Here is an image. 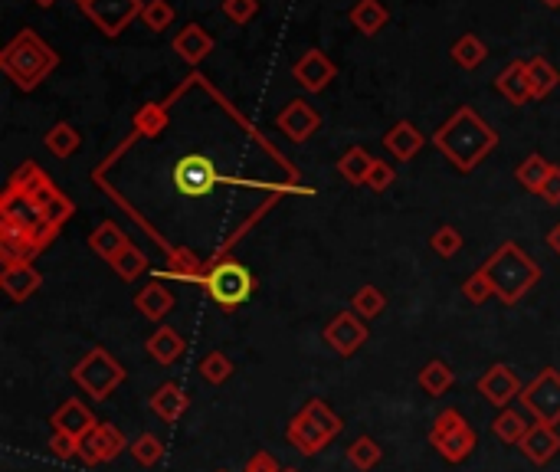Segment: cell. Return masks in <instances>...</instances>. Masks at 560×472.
Segmentation results:
<instances>
[{"label":"cell","instance_id":"46","mask_svg":"<svg viewBox=\"0 0 560 472\" xmlns=\"http://www.w3.org/2000/svg\"><path fill=\"white\" fill-rule=\"evenodd\" d=\"M279 469H282V466H279L276 456L266 453V450H259V453L249 456V463H246L243 472H279Z\"/></svg>","mask_w":560,"mask_h":472},{"label":"cell","instance_id":"41","mask_svg":"<svg viewBox=\"0 0 560 472\" xmlns=\"http://www.w3.org/2000/svg\"><path fill=\"white\" fill-rule=\"evenodd\" d=\"M430 246H433L436 256L449 259V256H456V253L462 250V233H459L456 227H439V230L430 236Z\"/></svg>","mask_w":560,"mask_h":472},{"label":"cell","instance_id":"12","mask_svg":"<svg viewBox=\"0 0 560 472\" xmlns=\"http://www.w3.org/2000/svg\"><path fill=\"white\" fill-rule=\"evenodd\" d=\"M128 440L125 433L112 427V423H99L86 440L79 443V459L86 466H102V463H112V459H118L125 450H128Z\"/></svg>","mask_w":560,"mask_h":472},{"label":"cell","instance_id":"27","mask_svg":"<svg viewBox=\"0 0 560 472\" xmlns=\"http://www.w3.org/2000/svg\"><path fill=\"white\" fill-rule=\"evenodd\" d=\"M452 384H456V371H452V364L443 361V358H433V361H426L423 364V371H420V387L430 397H443L452 391Z\"/></svg>","mask_w":560,"mask_h":472},{"label":"cell","instance_id":"16","mask_svg":"<svg viewBox=\"0 0 560 472\" xmlns=\"http://www.w3.org/2000/svg\"><path fill=\"white\" fill-rule=\"evenodd\" d=\"M518 450L528 456L534 466H547L560 453V433L551 423H531V430L518 443Z\"/></svg>","mask_w":560,"mask_h":472},{"label":"cell","instance_id":"17","mask_svg":"<svg viewBox=\"0 0 560 472\" xmlns=\"http://www.w3.org/2000/svg\"><path fill=\"white\" fill-rule=\"evenodd\" d=\"M50 423H53V430H63V433H69V436H76V440L82 443L86 440V436L99 427V420H95V413L82 404V400H76V397H69L63 407H59L53 417H50Z\"/></svg>","mask_w":560,"mask_h":472},{"label":"cell","instance_id":"43","mask_svg":"<svg viewBox=\"0 0 560 472\" xmlns=\"http://www.w3.org/2000/svg\"><path fill=\"white\" fill-rule=\"evenodd\" d=\"M397 184V171L390 168L387 161H374V168H371V174H367V187H371L374 194H384L387 187H393Z\"/></svg>","mask_w":560,"mask_h":472},{"label":"cell","instance_id":"39","mask_svg":"<svg viewBox=\"0 0 560 472\" xmlns=\"http://www.w3.org/2000/svg\"><path fill=\"white\" fill-rule=\"evenodd\" d=\"M164 125H168V112H164L161 105L148 102L135 112V128L141 135H158V132H164Z\"/></svg>","mask_w":560,"mask_h":472},{"label":"cell","instance_id":"14","mask_svg":"<svg viewBox=\"0 0 560 472\" xmlns=\"http://www.w3.org/2000/svg\"><path fill=\"white\" fill-rule=\"evenodd\" d=\"M292 76L305 92H325L331 86V79L338 76V66L331 63L321 50H305L299 59H295Z\"/></svg>","mask_w":560,"mask_h":472},{"label":"cell","instance_id":"22","mask_svg":"<svg viewBox=\"0 0 560 472\" xmlns=\"http://www.w3.org/2000/svg\"><path fill=\"white\" fill-rule=\"evenodd\" d=\"M423 145H426V138L420 135V128H416L413 122H397L384 135V148L400 161H413L423 151Z\"/></svg>","mask_w":560,"mask_h":472},{"label":"cell","instance_id":"6","mask_svg":"<svg viewBox=\"0 0 560 472\" xmlns=\"http://www.w3.org/2000/svg\"><path fill=\"white\" fill-rule=\"evenodd\" d=\"M73 384L82 394H89L92 400H109L115 394V387L125 381V368L118 364V358L105 348H92L86 358H82L73 371Z\"/></svg>","mask_w":560,"mask_h":472},{"label":"cell","instance_id":"13","mask_svg":"<svg viewBox=\"0 0 560 472\" xmlns=\"http://www.w3.org/2000/svg\"><path fill=\"white\" fill-rule=\"evenodd\" d=\"M475 391H479L488 404L498 407V410H505L511 400L521 397V381H518V374L508 368V364H492L482 377H479V384H475Z\"/></svg>","mask_w":560,"mask_h":472},{"label":"cell","instance_id":"36","mask_svg":"<svg viewBox=\"0 0 560 472\" xmlns=\"http://www.w3.org/2000/svg\"><path fill=\"white\" fill-rule=\"evenodd\" d=\"M387 309V295L380 292L377 286H371V282H367V286H361L354 295H351V312H357L361 318H367V322H371V318H377L380 312Z\"/></svg>","mask_w":560,"mask_h":472},{"label":"cell","instance_id":"32","mask_svg":"<svg viewBox=\"0 0 560 472\" xmlns=\"http://www.w3.org/2000/svg\"><path fill=\"white\" fill-rule=\"evenodd\" d=\"M43 145L50 148L56 158H69V155H76V151L82 148V138H79V132L69 122H56L50 132H46Z\"/></svg>","mask_w":560,"mask_h":472},{"label":"cell","instance_id":"49","mask_svg":"<svg viewBox=\"0 0 560 472\" xmlns=\"http://www.w3.org/2000/svg\"><path fill=\"white\" fill-rule=\"evenodd\" d=\"M33 4H37V7H53L56 0H33Z\"/></svg>","mask_w":560,"mask_h":472},{"label":"cell","instance_id":"21","mask_svg":"<svg viewBox=\"0 0 560 472\" xmlns=\"http://www.w3.org/2000/svg\"><path fill=\"white\" fill-rule=\"evenodd\" d=\"M174 53L184 59V63L197 66L213 53V37L200 27V23H187V27L174 37Z\"/></svg>","mask_w":560,"mask_h":472},{"label":"cell","instance_id":"52","mask_svg":"<svg viewBox=\"0 0 560 472\" xmlns=\"http://www.w3.org/2000/svg\"><path fill=\"white\" fill-rule=\"evenodd\" d=\"M76 4H79V7H82V4H86V0H76Z\"/></svg>","mask_w":560,"mask_h":472},{"label":"cell","instance_id":"23","mask_svg":"<svg viewBox=\"0 0 560 472\" xmlns=\"http://www.w3.org/2000/svg\"><path fill=\"white\" fill-rule=\"evenodd\" d=\"M135 309L145 315L148 322H161V318L171 315V309H174V292L164 286V282L154 279L135 295Z\"/></svg>","mask_w":560,"mask_h":472},{"label":"cell","instance_id":"15","mask_svg":"<svg viewBox=\"0 0 560 472\" xmlns=\"http://www.w3.org/2000/svg\"><path fill=\"white\" fill-rule=\"evenodd\" d=\"M276 125H279V132L295 141V145H302V141L312 138L318 128H321V115L308 105L305 99H292L285 109L276 115Z\"/></svg>","mask_w":560,"mask_h":472},{"label":"cell","instance_id":"35","mask_svg":"<svg viewBox=\"0 0 560 472\" xmlns=\"http://www.w3.org/2000/svg\"><path fill=\"white\" fill-rule=\"evenodd\" d=\"M452 59H456L462 69H479L488 59V46L475 37V33H466V37H459L452 43Z\"/></svg>","mask_w":560,"mask_h":472},{"label":"cell","instance_id":"51","mask_svg":"<svg viewBox=\"0 0 560 472\" xmlns=\"http://www.w3.org/2000/svg\"><path fill=\"white\" fill-rule=\"evenodd\" d=\"M279 472H299V469H292V466H282Z\"/></svg>","mask_w":560,"mask_h":472},{"label":"cell","instance_id":"20","mask_svg":"<svg viewBox=\"0 0 560 472\" xmlns=\"http://www.w3.org/2000/svg\"><path fill=\"white\" fill-rule=\"evenodd\" d=\"M495 89L502 92V96L511 102V105H524L531 102V79H528V63L524 59H511V63L498 73L495 79Z\"/></svg>","mask_w":560,"mask_h":472},{"label":"cell","instance_id":"11","mask_svg":"<svg viewBox=\"0 0 560 472\" xmlns=\"http://www.w3.org/2000/svg\"><path fill=\"white\" fill-rule=\"evenodd\" d=\"M325 341L328 348L338 354V358H351V354H357L364 345L367 338H371V332H367V322L357 312H338L331 322L325 325Z\"/></svg>","mask_w":560,"mask_h":472},{"label":"cell","instance_id":"2","mask_svg":"<svg viewBox=\"0 0 560 472\" xmlns=\"http://www.w3.org/2000/svg\"><path fill=\"white\" fill-rule=\"evenodd\" d=\"M482 273L492 282V289L502 305H518L524 295L541 282V266L521 250L518 243H502L482 263Z\"/></svg>","mask_w":560,"mask_h":472},{"label":"cell","instance_id":"26","mask_svg":"<svg viewBox=\"0 0 560 472\" xmlns=\"http://www.w3.org/2000/svg\"><path fill=\"white\" fill-rule=\"evenodd\" d=\"M374 161H377V158L371 155V151L361 148V145H354V148H348V151H344V155L338 158V174H341L348 184H354V187H367V174H371Z\"/></svg>","mask_w":560,"mask_h":472},{"label":"cell","instance_id":"33","mask_svg":"<svg viewBox=\"0 0 560 472\" xmlns=\"http://www.w3.org/2000/svg\"><path fill=\"white\" fill-rule=\"evenodd\" d=\"M115 273H118V279H125V282H135L138 276H145L148 273V256L138 250L135 243H128L122 253H118L112 263H109Z\"/></svg>","mask_w":560,"mask_h":472},{"label":"cell","instance_id":"42","mask_svg":"<svg viewBox=\"0 0 560 472\" xmlns=\"http://www.w3.org/2000/svg\"><path fill=\"white\" fill-rule=\"evenodd\" d=\"M462 295H466L472 305H482V302L492 299L495 289H492V282H488V276L482 273V269H475V273L462 282Z\"/></svg>","mask_w":560,"mask_h":472},{"label":"cell","instance_id":"25","mask_svg":"<svg viewBox=\"0 0 560 472\" xmlns=\"http://www.w3.org/2000/svg\"><path fill=\"white\" fill-rule=\"evenodd\" d=\"M131 240L125 236V230L118 227V223H112V220H102L99 227L92 230V236H89V246H92V253L99 256V259H105V263H112V259L125 250Z\"/></svg>","mask_w":560,"mask_h":472},{"label":"cell","instance_id":"19","mask_svg":"<svg viewBox=\"0 0 560 472\" xmlns=\"http://www.w3.org/2000/svg\"><path fill=\"white\" fill-rule=\"evenodd\" d=\"M148 407H151V413L158 420H164V423H177L184 417V413L190 410V397H187V391L177 381H168V384H161L158 391L151 394V400H148Z\"/></svg>","mask_w":560,"mask_h":472},{"label":"cell","instance_id":"30","mask_svg":"<svg viewBox=\"0 0 560 472\" xmlns=\"http://www.w3.org/2000/svg\"><path fill=\"white\" fill-rule=\"evenodd\" d=\"M528 420H524V413H518V410H511V407H505V410H498V417L492 420V433L498 436V440L502 443H508V446H518L524 436H528Z\"/></svg>","mask_w":560,"mask_h":472},{"label":"cell","instance_id":"31","mask_svg":"<svg viewBox=\"0 0 560 472\" xmlns=\"http://www.w3.org/2000/svg\"><path fill=\"white\" fill-rule=\"evenodd\" d=\"M528 79H531V96H534V99L551 96V92L560 86V73H557V66L547 63L544 56L528 59Z\"/></svg>","mask_w":560,"mask_h":472},{"label":"cell","instance_id":"3","mask_svg":"<svg viewBox=\"0 0 560 472\" xmlns=\"http://www.w3.org/2000/svg\"><path fill=\"white\" fill-rule=\"evenodd\" d=\"M59 66V53L50 50L33 30H20L0 53V69L14 79V86L33 92Z\"/></svg>","mask_w":560,"mask_h":472},{"label":"cell","instance_id":"28","mask_svg":"<svg viewBox=\"0 0 560 472\" xmlns=\"http://www.w3.org/2000/svg\"><path fill=\"white\" fill-rule=\"evenodd\" d=\"M387 17L390 14L380 0H357V4L351 7V23L364 33V37H374V33L384 30Z\"/></svg>","mask_w":560,"mask_h":472},{"label":"cell","instance_id":"38","mask_svg":"<svg viewBox=\"0 0 560 472\" xmlns=\"http://www.w3.org/2000/svg\"><path fill=\"white\" fill-rule=\"evenodd\" d=\"M128 450H131V456H135V463L145 466V469L158 466L164 459V443L158 440V433H141Z\"/></svg>","mask_w":560,"mask_h":472},{"label":"cell","instance_id":"24","mask_svg":"<svg viewBox=\"0 0 560 472\" xmlns=\"http://www.w3.org/2000/svg\"><path fill=\"white\" fill-rule=\"evenodd\" d=\"M184 348H187V345H184L181 332H177V328H171V325H161L158 332L148 335V341H145V351H148L158 364H164V368L181 358Z\"/></svg>","mask_w":560,"mask_h":472},{"label":"cell","instance_id":"40","mask_svg":"<svg viewBox=\"0 0 560 472\" xmlns=\"http://www.w3.org/2000/svg\"><path fill=\"white\" fill-rule=\"evenodd\" d=\"M141 20L148 23V30L161 33L168 30L174 23V7L168 4V0H145V10H141Z\"/></svg>","mask_w":560,"mask_h":472},{"label":"cell","instance_id":"8","mask_svg":"<svg viewBox=\"0 0 560 472\" xmlns=\"http://www.w3.org/2000/svg\"><path fill=\"white\" fill-rule=\"evenodd\" d=\"M521 404L531 413L534 423H560V371L557 368H544L538 371L531 384H524L521 391Z\"/></svg>","mask_w":560,"mask_h":472},{"label":"cell","instance_id":"18","mask_svg":"<svg viewBox=\"0 0 560 472\" xmlns=\"http://www.w3.org/2000/svg\"><path fill=\"white\" fill-rule=\"evenodd\" d=\"M40 286H43V276L30 263H10L0 273V289L7 292L10 302H27L30 295H37Z\"/></svg>","mask_w":560,"mask_h":472},{"label":"cell","instance_id":"9","mask_svg":"<svg viewBox=\"0 0 560 472\" xmlns=\"http://www.w3.org/2000/svg\"><path fill=\"white\" fill-rule=\"evenodd\" d=\"M220 184V174L207 155H184L174 164V187L184 197H207Z\"/></svg>","mask_w":560,"mask_h":472},{"label":"cell","instance_id":"7","mask_svg":"<svg viewBox=\"0 0 560 472\" xmlns=\"http://www.w3.org/2000/svg\"><path fill=\"white\" fill-rule=\"evenodd\" d=\"M430 443H433V450L446 459V463L456 466V463H466V459L472 456V450L479 446V436H475L469 420L462 417L456 407H449L433 420Z\"/></svg>","mask_w":560,"mask_h":472},{"label":"cell","instance_id":"10","mask_svg":"<svg viewBox=\"0 0 560 472\" xmlns=\"http://www.w3.org/2000/svg\"><path fill=\"white\" fill-rule=\"evenodd\" d=\"M82 10H86V17L105 33V37H118L131 20L141 17L145 4H141V0H86Z\"/></svg>","mask_w":560,"mask_h":472},{"label":"cell","instance_id":"5","mask_svg":"<svg viewBox=\"0 0 560 472\" xmlns=\"http://www.w3.org/2000/svg\"><path fill=\"white\" fill-rule=\"evenodd\" d=\"M200 286H204V292L220 305V309L233 312L253 295L256 279L243 263H236V259H220V263H213L207 273L200 276Z\"/></svg>","mask_w":560,"mask_h":472},{"label":"cell","instance_id":"44","mask_svg":"<svg viewBox=\"0 0 560 472\" xmlns=\"http://www.w3.org/2000/svg\"><path fill=\"white\" fill-rule=\"evenodd\" d=\"M50 453H53V459H73V456H79V440L76 436H69V433H63V430H53V436H50Z\"/></svg>","mask_w":560,"mask_h":472},{"label":"cell","instance_id":"50","mask_svg":"<svg viewBox=\"0 0 560 472\" xmlns=\"http://www.w3.org/2000/svg\"><path fill=\"white\" fill-rule=\"evenodd\" d=\"M547 7H560V0H544Z\"/></svg>","mask_w":560,"mask_h":472},{"label":"cell","instance_id":"1","mask_svg":"<svg viewBox=\"0 0 560 472\" xmlns=\"http://www.w3.org/2000/svg\"><path fill=\"white\" fill-rule=\"evenodd\" d=\"M433 145L443 151L459 171H472L492 155V148L498 145V132L472 109V105H462V109L452 112L446 125H439L433 132Z\"/></svg>","mask_w":560,"mask_h":472},{"label":"cell","instance_id":"45","mask_svg":"<svg viewBox=\"0 0 560 472\" xmlns=\"http://www.w3.org/2000/svg\"><path fill=\"white\" fill-rule=\"evenodd\" d=\"M256 10H259V0H223V14L233 23H249L256 17Z\"/></svg>","mask_w":560,"mask_h":472},{"label":"cell","instance_id":"34","mask_svg":"<svg viewBox=\"0 0 560 472\" xmlns=\"http://www.w3.org/2000/svg\"><path fill=\"white\" fill-rule=\"evenodd\" d=\"M380 459H384V450H380V443L374 436H357L348 446V463L361 472H371L374 466H380Z\"/></svg>","mask_w":560,"mask_h":472},{"label":"cell","instance_id":"29","mask_svg":"<svg viewBox=\"0 0 560 472\" xmlns=\"http://www.w3.org/2000/svg\"><path fill=\"white\" fill-rule=\"evenodd\" d=\"M551 171H554V164L547 161V158L528 155V158H524V161L518 164V168H515V177H518V184H521L528 194H541V187H544L547 177H551Z\"/></svg>","mask_w":560,"mask_h":472},{"label":"cell","instance_id":"48","mask_svg":"<svg viewBox=\"0 0 560 472\" xmlns=\"http://www.w3.org/2000/svg\"><path fill=\"white\" fill-rule=\"evenodd\" d=\"M547 246H551V253L560 256V223H557V227H551V233H547Z\"/></svg>","mask_w":560,"mask_h":472},{"label":"cell","instance_id":"4","mask_svg":"<svg viewBox=\"0 0 560 472\" xmlns=\"http://www.w3.org/2000/svg\"><path fill=\"white\" fill-rule=\"evenodd\" d=\"M341 430H344V420L338 417V413L331 410L321 397H312L289 420V427H285V440H289L302 456H318Z\"/></svg>","mask_w":560,"mask_h":472},{"label":"cell","instance_id":"37","mask_svg":"<svg viewBox=\"0 0 560 472\" xmlns=\"http://www.w3.org/2000/svg\"><path fill=\"white\" fill-rule=\"evenodd\" d=\"M233 371H236V364L226 358L223 351H210V354H204V361H200V377H204L207 384H226L233 377Z\"/></svg>","mask_w":560,"mask_h":472},{"label":"cell","instance_id":"47","mask_svg":"<svg viewBox=\"0 0 560 472\" xmlns=\"http://www.w3.org/2000/svg\"><path fill=\"white\" fill-rule=\"evenodd\" d=\"M538 197H544L547 204H560V168L554 164V171H551V177H547L544 181V187H541V194Z\"/></svg>","mask_w":560,"mask_h":472}]
</instances>
